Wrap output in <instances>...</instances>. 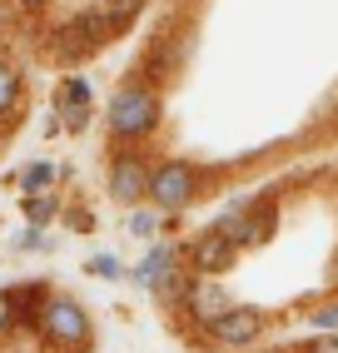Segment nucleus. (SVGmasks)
<instances>
[{"mask_svg":"<svg viewBox=\"0 0 338 353\" xmlns=\"http://www.w3.org/2000/svg\"><path fill=\"white\" fill-rule=\"evenodd\" d=\"M155 120H159V100H155V90H144V85H125L110 100V130L115 134H150Z\"/></svg>","mask_w":338,"mask_h":353,"instance_id":"obj_1","label":"nucleus"},{"mask_svg":"<svg viewBox=\"0 0 338 353\" xmlns=\"http://www.w3.org/2000/svg\"><path fill=\"white\" fill-rule=\"evenodd\" d=\"M110 35H115V26L95 10V15H80V20H70V26H60V30L50 35V50H55L60 60H80V55H95Z\"/></svg>","mask_w":338,"mask_h":353,"instance_id":"obj_2","label":"nucleus"},{"mask_svg":"<svg viewBox=\"0 0 338 353\" xmlns=\"http://www.w3.org/2000/svg\"><path fill=\"white\" fill-rule=\"evenodd\" d=\"M150 199L159 209H184L189 199H195V170H189V164H164V170H155Z\"/></svg>","mask_w":338,"mask_h":353,"instance_id":"obj_3","label":"nucleus"},{"mask_svg":"<svg viewBox=\"0 0 338 353\" xmlns=\"http://www.w3.org/2000/svg\"><path fill=\"white\" fill-rule=\"evenodd\" d=\"M40 323H45V334L60 339V343H85V334H90V319H85V309L75 299H50Z\"/></svg>","mask_w":338,"mask_h":353,"instance_id":"obj_4","label":"nucleus"},{"mask_svg":"<svg viewBox=\"0 0 338 353\" xmlns=\"http://www.w3.org/2000/svg\"><path fill=\"white\" fill-rule=\"evenodd\" d=\"M209 328H214V339H219V343H229V348H244V343H254V339H259L264 319H259V309H229L224 319H214Z\"/></svg>","mask_w":338,"mask_h":353,"instance_id":"obj_5","label":"nucleus"},{"mask_svg":"<svg viewBox=\"0 0 338 353\" xmlns=\"http://www.w3.org/2000/svg\"><path fill=\"white\" fill-rule=\"evenodd\" d=\"M110 194L119 204H139L144 194H150V174H144V164L139 159H115V170H110Z\"/></svg>","mask_w":338,"mask_h":353,"instance_id":"obj_6","label":"nucleus"},{"mask_svg":"<svg viewBox=\"0 0 338 353\" xmlns=\"http://www.w3.org/2000/svg\"><path fill=\"white\" fill-rule=\"evenodd\" d=\"M55 120H60L65 130H85V120H90V85H85V80H70V85L60 90Z\"/></svg>","mask_w":338,"mask_h":353,"instance_id":"obj_7","label":"nucleus"},{"mask_svg":"<svg viewBox=\"0 0 338 353\" xmlns=\"http://www.w3.org/2000/svg\"><path fill=\"white\" fill-rule=\"evenodd\" d=\"M195 264H199L204 274H219V269H229V264H234V239H224L219 229H209L204 239L195 244Z\"/></svg>","mask_w":338,"mask_h":353,"instance_id":"obj_8","label":"nucleus"},{"mask_svg":"<svg viewBox=\"0 0 338 353\" xmlns=\"http://www.w3.org/2000/svg\"><path fill=\"white\" fill-rule=\"evenodd\" d=\"M189 309H195V319L199 323H214V319H224L229 314V299H224V289H214V284H189Z\"/></svg>","mask_w":338,"mask_h":353,"instance_id":"obj_9","label":"nucleus"},{"mask_svg":"<svg viewBox=\"0 0 338 353\" xmlns=\"http://www.w3.org/2000/svg\"><path fill=\"white\" fill-rule=\"evenodd\" d=\"M169 269H175V254H169V249H150V259L135 269V284H155V279L169 274Z\"/></svg>","mask_w":338,"mask_h":353,"instance_id":"obj_10","label":"nucleus"},{"mask_svg":"<svg viewBox=\"0 0 338 353\" xmlns=\"http://www.w3.org/2000/svg\"><path fill=\"white\" fill-rule=\"evenodd\" d=\"M55 184V164H26L20 170V190L26 194H40V190H50Z\"/></svg>","mask_w":338,"mask_h":353,"instance_id":"obj_11","label":"nucleus"},{"mask_svg":"<svg viewBox=\"0 0 338 353\" xmlns=\"http://www.w3.org/2000/svg\"><path fill=\"white\" fill-rule=\"evenodd\" d=\"M135 10H139V0H105V6H100V15L110 20V26H115V30H125Z\"/></svg>","mask_w":338,"mask_h":353,"instance_id":"obj_12","label":"nucleus"},{"mask_svg":"<svg viewBox=\"0 0 338 353\" xmlns=\"http://www.w3.org/2000/svg\"><path fill=\"white\" fill-rule=\"evenodd\" d=\"M26 219H30L35 229L50 224V219H55V199H50V194H30V199H26Z\"/></svg>","mask_w":338,"mask_h":353,"instance_id":"obj_13","label":"nucleus"},{"mask_svg":"<svg viewBox=\"0 0 338 353\" xmlns=\"http://www.w3.org/2000/svg\"><path fill=\"white\" fill-rule=\"evenodd\" d=\"M15 95H20V80H15V70H10V65H0V114H6V110L15 105Z\"/></svg>","mask_w":338,"mask_h":353,"instance_id":"obj_14","label":"nucleus"},{"mask_svg":"<svg viewBox=\"0 0 338 353\" xmlns=\"http://www.w3.org/2000/svg\"><path fill=\"white\" fill-rule=\"evenodd\" d=\"M313 328H328V334H333V328H338V309H319V314H313Z\"/></svg>","mask_w":338,"mask_h":353,"instance_id":"obj_15","label":"nucleus"},{"mask_svg":"<svg viewBox=\"0 0 338 353\" xmlns=\"http://www.w3.org/2000/svg\"><path fill=\"white\" fill-rule=\"evenodd\" d=\"M308 353H338V339L333 334H319V339L308 343Z\"/></svg>","mask_w":338,"mask_h":353,"instance_id":"obj_16","label":"nucleus"},{"mask_svg":"<svg viewBox=\"0 0 338 353\" xmlns=\"http://www.w3.org/2000/svg\"><path fill=\"white\" fill-rule=\"evenodd\" d=\"M130 229H135V234H150V229H155V219H150V214H135V219H130Z\"/></svg>","mask_w":338,"mask_h":353,"instance_id":"obj_17","label":"nucleus"},{"mask_svg":"<svg viewBox=\"0 0 338 353\" xmlns=\"http://www.w3.org/2000/svg\"><path fill=\"white\" fill-rule=\"evenodd\" d=\"M10 309H15V299H10V294H0V328L10 323Z\"/></svg>","mask_w":338,"mask_h":353,"instance_id":"obj_18","label":"nucleus"},{"mask_svg":"<svg viewBox=\"0 0 338 353\" xmlns=\"http://www.w3.org/2000/svg\"><path fill=\"white\" fill-rule=\"evenodd\" d=\"M20 6H30V10H40V6H50V0H20Z\"/></svg>","mask_w":338,"mask_h":353,"instance_id":"obj_19","label":"nucleus"},{"mask_svg":"<svg viewBox=\"0 0 338 353\" xmlns=\"http://www.w3.org/2000/svg\"><path fill=\"white\" fill-rule=\"evenodd\" d=\"M333 284H338V254H333Z\"/></svg>","mask_w":338,"mask_h":353,"instance_id":"obj_20","label":"nucleus"}]
</instances>
